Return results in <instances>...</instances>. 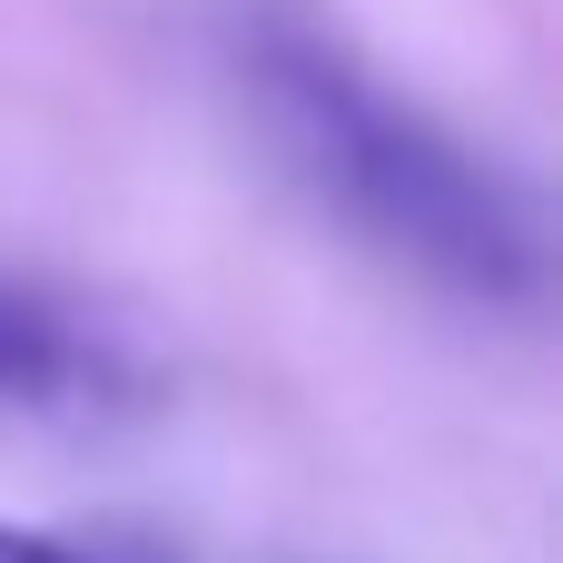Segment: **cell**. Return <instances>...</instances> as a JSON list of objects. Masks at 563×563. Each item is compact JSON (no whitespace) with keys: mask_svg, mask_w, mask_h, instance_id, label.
<instances>
[{"mask_svg":"<svg viewBox=\"0 0 563 563\" xmlns=\"http://www.w3.org/2000/svg\"><path fill=\"white\" fill-rule=\"evenodd\" d=\"M247 99L277 139V158L396 267L485 297V307H534L544 297V228L534 198L475 158L445 119H426L416 99H396L366 59H346L317 20H247L238 40Z\"/></svg>","mask_w":563,"mask_h":563,"instance_id":"6da1fadb","label":"cell"},{"mask_svg":"<svg viewBox=\"0 0 563 563\" xmlns=\"http://www.w3.org/2000/svg\"><path fill=\"white\" fill-rule=\"evenodd\" d=\"M129 386V356L59 297L0 287V406H99Z\"/></svg>","mask_w":563,"mask_h":563,"instance_id":"7a4b0ae2","label":"cell"},{"mask_svg":"<svg viewBox=\"0 0 563 563\" xmlns=\"http://www.w3.org/2000/svg\"><path fill=\"white\" fill-rule=\"evenodd\" d=\"M0 563H168L158 544H109L69 525H0Z\"/></svg>","mask_w":563,"mask_h":563,"instance_id":"3957f363","label":"cell"}]
</instances>
